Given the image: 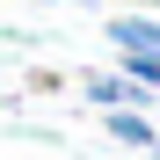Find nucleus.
Here are the masks:
<instances>
[{
    "mask_svg": "<svg viewBox=\"0 0 160 160\" xmlns=\"http://www.w3.org/2000/svg\"><path fill=\"white\" fill-rule=\"evenodd\" d=\"M88 102L117 117V109H146V88H131L124 73H88Z\"/></svg>",
    "mask_w": 160,
    "mask_h": 160,
    "instance_id": "nucleus-1",
    "label": "nucleus"
},
{
    "mask_svg": "<svg viewBox=\"0 0 160 160\" xmlns=\"http://www.w3.org/2000/svg\"><path fill=\"white\" fill-rule=\"evenodd\" d=\"M109 44L117 51H153L160 58V22H109Z\"/></svg>",
    "mask_w": 160,
    "mask_h": 160,
    "instance_id": "nucleus-2",
    "label": "nucleus"
},
{
    "mask_svg": "<svg viewBox=\"0 0 160 160\" xmlns=\"http://www.w3.org/2000/svg\"><path fill=\"white\" fill-rule=\"evenodd\" d=\"M109 138H124V146H160V131L146 124V109H117V117H109Z\"/></svg>",
    "mask_w": 160,
    "mask_h": 160,
    "instance_id": "nucleus-3",
    "label": "nucleus"
},
{
    "mask_svg": "<svg viewBox=\"0 0 160 160\" xmlns=\"http://www.w3.org/2000/svg\"><path fill=\"white\" fill-rule=\"evenodd\" d=\"M124 80L131 88H160V58L153 51H124Z\"/></svg>",
    "mask_w": 160,
    "mask_h": 160,
    "instance_id": "nucleus-4",
    "label": "nucleus"
}]
</instances>
